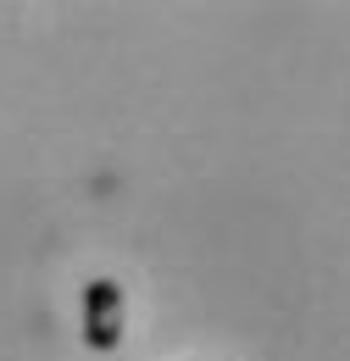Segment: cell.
<instances>
[{"instance_id":"obj_1","label":"cell","mask_w":350,"mask_h":361,"mask_svg":"<svg viewBox=\"0 0 350 361\" xmlns=\"http://www.w3.org/2000/svg\"><path fill=\"white\" fill-rule=\"evenodd\" d=\"M84 345L100 356L123 345V283L95 278L84 289Z\"/></svg>"}]
</instances>
